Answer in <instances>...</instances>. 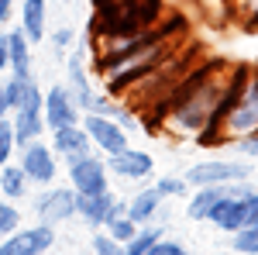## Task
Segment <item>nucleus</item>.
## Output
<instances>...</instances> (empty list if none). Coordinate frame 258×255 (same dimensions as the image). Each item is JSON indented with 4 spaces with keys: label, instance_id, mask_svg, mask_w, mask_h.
I'll list each match as a JSON object with an SVG mask.
<instances>
[{
    "label": "nucleus",
    "instance_id": "obj_1",
    "mask_svg": "<svg viewBox=\"0 0 258 255\" xmlns=\"http://www.w3.org/2000/svg\"><path fill=\"white\" fill-rule=\"evenodd\" d=\"M227 79H231V66L224 59H203L200 66H189V73L182 76L176 93L162 107L159 124L169 128V135L200 138L217 114Z\"/></svg>",
    "mask_w": 258,
    "mask_h": 255
},
{
    "label": "nucleus",
    "instance_id": "obj_2",
    "mask_svg": "<svg viewBox=\"0 0 258 255\" xmlns=\"http://www.w3.org/2000/svg\"><path fill=\"white\" fill-rule=\"evenodd\" d=\"M182 38H186V21L182 18H169L162 21V28L152 35V38L124 52V56H114V59L97 62V73L107 86L110 97H120L131 83H138L141 76H148L152 69H159L165 59H172L179 48H182Z\"/></svg>",
    "mask_w": 258,
    "mask_h": 255
},
{
    "label": "nucleus",
    "instance_id": "obj_3",
    "mask_svg": "<svg viewBox=\"0 0 258 255\" xmlns=\"http://www.w3.org/2000/svg\"><path fill=\"white\" fill-rule=\"evenodd\" d=\"M165 0H93L90 35H127L159 28Z\"/></svg>",
    "mask_w": 258,
    "mask_h": 255
},
{
    "label": "nucleus",
    "instance_id": "obj_4",
    "mask_svg": "<svg viewBox=\"0 0 258 255\" xmlns=\"http://www.w3.org/2000/svg\"><path fill=\"white\" fill-rule=\"evenodd\" d=\"M248 135H258V73L251 69L241 93L234 97V104L224 111V118L217 121V128L203 138L200 145H227V141H241Z\"/></svg>",
    "mask_w": 258,
    "mask_h": 255
},
{
    "label": "nucleus",
    "instance_id": "obj_5",
    "mask_svg": "<svg viewBox=\"0 0 258 255\" xmlns=\"http://www.w3.org/2000/svg\"><path fill=\"white\" fill-rule=\"evenodd\" d=\"M11 124H14V141L18 145H28V141L45 135V128H48L45 124V93H41V86L35 79L28 83L21 107L11 114Z\"/></svg>",
    "mask_w": 258,
    "mask_h": 255
},
{
    "label": "nucleus",
    "instance_id": "obj_6",
    "mask_svg": "<svg viewBox=\"0 0 258 255\" xmlns=\"http://www.w3.org/2000/svg\"><path fill=\"white\" fill-rule=\"evenodd\" d=\"M248 176H251L248 162H238V159H203L197 166H189L186 183H193V186H224V183H238V179H248Z\"/></svg>",
    "mask_w": 258,
    "mask_h": 255
},
{
    "label": "nucleus",
    "instance_id": "obj_7",
    "mask_svg": "<svg viewBox=\"0 0 258 255\" xmlns=\"http://www.w3.org/2000/svg\"><path fill=\"white\" fill-rule=\"evenodd\" d=\"M55 245V228L52 224H31V228H18L14 235L0 241V255H45Z\"/></svg>",
    "mask_w": 258,
    "mask_h": 255
},
{
    "label": "nucleus",
    "instance_id": "obj_8",
    "mask_svg": "<svg viewBox=\"0 0 258 255\" xmlns=\"http://www.w3.org/2000/svg\"><path fill=\"white\" fill-rule=\"evenodd\" d=\"M69 166V183L76 193H107L110 190V176H107V162L93 152L66 162Z\"/></svg>",
    "mask_w": 258,
    "mask_h": 255
},
{
    "label": "nucleus",
    "instance_id": "obj_9",
    "mask_svg": "<svg viewBox=\"0 0 258 255\" xmlns=\"http://www.w3.org/2000/svg\"><path fill=\"white\" fill-rule=\"evenodd\" d=\"M18 166L24 169V176L31 179V183H38V186L55 183V173H59L55 152H52L48 145H41L38 138L28 141V145H21V162H18Z\"/></svg>",
    "mask_w": 258,
    "mask_h": 255
},
{
    "label": "nucleus",
    "instance_id": "obj_10",
    "mask_svg": "<svg viewBox=\"0 0 258 255\" xmlns=\"http://www.w3.org/2000/svg\"><path fill=\"white\" fill-rule=\"evenodd\" d=\"M83 128L93 141V148H100L103 156H114L120 148H127V128L117 124L114 118H103V114H86Z\"/></svg>",
    "mask_w": 258,
    "mask_h": 255
},
{
    "label": "nucleus",
    "instance_id": "obj_11",
    "mask_svg": "<svg viewBox=\"0 0 258 255\" xmlns=\"http://www.w3.org/2000/svg\"><path fill=\"white\" fill-rule=\"evenodd\" d=\"M35 214L45 224H62L69 217H76V190L73 186H48L45 193L35 200Z\"/></svg>",
    "mask_w": 258,
    "mask_h": 255
},
{
    "label": "nucleus",
    "instance_id": "obj_12",
    "mask_svg": "<svg viewBox=\"0 0 258 255\" xmlns=\"http://www.w3.org/2000/svg\"><path fill=\"white\" fill-rule=\"evenodd\" d=\"M107 162V173H114V176L120 179H148L152 173H155V159L148 156V152H141V148H120V152H114V156L103 159Z\"/></svg>",
    "mask_w": 258,
    "mask_h": 255
},
{
    "label": "nucleus",
    "instance_id": "obj_13",
    "mask_svg": "<svg viewBox=\"0 0 258 255\" xmlns=\"http://www.w3.org/2000/svg\"><path fill=\"white\" fill-rule=\"evenodd\" d=\"M45 124L55 131V128H69V124H80V107L69 93V86H52L45 90Z\"/></svg>",
    "mask_w": 258,
    "mask_h": 255
},
{
    "label": "nucleus",
    "instance_id": "obj_14",
    "mask_svg": "<svg viewBox=\"0 0 258 255\" xmlns=\"http://www.w3.org/2000/svg\"><path fill=\"white\" fill-rule=\"evenodd\" d=\"M52 152L59 159H66V162H73V159L93 152V141H90L83 124H69V128H55L52 131Z\"/></svg>",
    "mask_w": 258,
    "mask_h": 255
},
{
    "label": "nucleus",
    "instance_id": "obj_15",
    "mask_svg": "<svg viewBox=\"0 0 258 255\" xmlns=\"http://www.w3.org/2000/svg\"><path fill=\"white\" fill-rule=\"evenodd\" d=\"M66 76H69V93L76 100V107L80 111H90V104H93V86H90V73H86V62H83V52H73L69 59H66Z\"/></svg>",
    "mask_w": 258,
    "mask_h": 255
},
{
    "label": "nucleus",
    "instance_id": "obj_16",
    "mask_svg": "<svg viewBox=\"0 0 258 255\" xmlns=\"http://www.w3.org/2000/svg\"><path fill=\"white\" fill-rule=\"evenodd\" d=\"M114 200L117 196L110 190L107 193H76V217H83V224H90V228H103L114 211Z\"/></svg>",
    "mask_w": 258,
    "mask_h": 255
},
{
    "label": "nucleus",
    "instance_id": "obj_17",
    "mask_svg": "<svg viewBox=\"0 0 258 255\" xmlns=\"http://www.w3.org/2000/svg\"><path fill=\"white\" fill-rule=\"evenodd\" d=\"M31 41H28V35L21 31V28H14V31H7V59H11V76L18 79H31V48H28Z\"/></svg>",
    "mask_w": 258,
    "mask_h": 255
},
{
    "label": "nucleus",
    "instance_id": "obj_18",
    "mask_svg": "<svg viewBox=\"0 0 258 255\" xmlns=\"http://www.w3.org/2000/svg\"><path fill=\"white\" fill-rule=\"evenodd\" d=\"M45 21H48V4L45 0H24L21 4V31L28 35L31 45L45 38Z\"/></svg>",
    "mask_w": 258,
    "mask_h": 255
},
{
    "label": "nucleus",
    "instance_id": "obj_19",
    "mask_svg": "<svg viewBox=\"0 0 258 255\" xmlns=\"http://www.w3.org/2000/svg\"><path fill=\"white\" fill-rule=\"evenodd\" d=\"M217 231H227V235H234V231H241L244 228V214H241V200H234V196H220L217 207L210 211V217H207Z\"/></svg>",
    "mask_w": 258,
    "mask_h": 255
},
{
    "label": "nucleus",
    "instance_id": "obj_20",
    "mask_svg": "<svg viewBox=\"0 0 258 255\" xmlns=\"http://www.w3.org/2000/svg\"><path fill=\"white\" fill-rule=\"evenodd\" d=\"M159 207H162V193L155 186H145V190H138V193L127 200V217L135 224H152L155 214H159Z\"/></svg>",
    "mask_w": 258,
    "mask_h": 255
},
{
    "label": "nucleus",
    "instance_id": "obj_21",
    "mask_svg": "<svg viewBox=\"0 0 258 255\" xmlns=\"http://www.w3.org/2000/svg\"><path fill=\"white\" fill-rule=\"evenodd\" d=\"M220 196H227V186H197L193 196H189V211L186 214L193 217V221H207Z\"/></svg>",
    "mask_w": 258,
    "mask_h": 255
},
{
    "label": "nucleus",
    "instance_id": "obj_22",
    "mask_svg": "<svg viewBox=\"0 0 258 255\" xmlns=\"http://www.w3.org/2000/svg\"><path fill=\"white\" fill-rule=\"evenodd\" d=\"M28 183H31V179L24 176L21 166H14V162L0 166V193L7 196V200H24V196H28Z\"/></svg>",
    "mask_w": 258,
    "mask_h": 255
},
{
    "label": "nucleus",
    "instance_id": "obj_23",
    "mask_svg": "<svg viewBox=\"0 0 258 255\" xmlns=\"http://www.w3.org/2000/svg\"><path fill=\"white\" fill-rule=\"evenodd\" d=\"M162 238H165V231H162L159 224H138L135 238L124 241V252H127V255H145V252H152Z\"/></svg>",
    "mask_w": 258,
    "mask_h": 255
},
{
    "label": "nucleus",
    "instance_id": "obj_24",
    "mask_svg": "<svg viewBox=\"0 0 258 255\" xmlns=\"http://www.w3.org/2000/svg\"><path fill=\"white\" fill-rule=\"evenodd\" d=\"M197 7L210 24H224V21L234 18V11H238L234 0H197Z\"/></svg>",
    "mask_w": 258,
    "mask_h": 255
},
{
    "label": "nucleus",
    "instance_id": "obj_25",
    "mask_svg": "<svg viewBox=\"0 0 258 255\" xmlns=\"http://www.w3.org/2000/svg\"><path fill=\"white\" fill-rule=\"evenodd\" d=\"M103 228H107V235L114 238V241H131V238H135V231H138V224H135V221H131L127 214L110 217V221H107Z\"/></svg>",
    "mask_w": 258,
    "mask_h": 255
},
{
    "label": "nucleus",
    "instance_id": "obj_26",
    "mask_svg": "<svg viewBox=\"0 0 258 255\" xmlns=\"http://www.w3.org/2000/svg\"><path fill=\"white\" fill-rule=\"evenodd\" d=\"M231 248H234V252H241V255H258V224H248V228L234 231Z\"/></svg>",
    "mask_w": 258,
    "mask_h": 255
},
{
    "label": "nucleus",
    "instance_id": "obj_27",
    "mask_svg": "<svg viewBox=\"0 0 258 255\" xmlns=\"http://www.w3.org/2000/svg\"><path fill=\"white\" fill-rule=\"evenodd\" d=\"M28 83L31 79H18V76H11V79H4V100H7V111L14 114L21 107V100H24V90H28Z\"/></svg>",
    "mask_w": 258,
    "mask_h": 255
},
{
    "label": "nucleus",
    "instance_id": "obj_28",
    "mask_svg": "<svg viewBox=\"0 0 258 255\" xmlns=\"http://www.w3.org/2000/svg\"><path fill=\"white\" fill-rule=\"evenodd\" d=\"M21 228V214H18V207L11 203V200H0V241L7 235H14Z\"/></svg>",
    "mask_w": 258,
    "mask_h": 255
},
{
    "label": "nucleus",
    "instance_id": "obj_29",
    "mask_svg": "<svg viewBox=\"0 0 258 255\" xmlns=\"http://www.w3.org/2000/svg\"><path fill=\"white\" fill-rule=\"evenodd\" d=\"M14 148H18V141H14V124L11 118L0 121V166H7L11 159H14Z\"/></svg>",
    "mask_w": 258,
    "mask_h": 255
},
{
    "label": "nucleus",
    "instance_id": "obj_30",
    "mask_svg": "<svg viewBox=\"0 0 258 255\" xmlns=\"http://www.w3.org/2000/svg\"><path fill=\"white\" fill-rule=\"evenodd\" d=\"M155 190L162 193V200H165V196H186L189 193V183L179 179V176H162L159 183H155Z\"/></svg>",
    "mask_w": 258,
    "mask_h": 255
},
{
    "label": "nucleus",
    "instance_id": "obj_31",
    "mask_svg": "<svg viewBox=\"0 0 258 255\" xmlns=\"http://www.w3.org/2000/svg\"><path fill=\"white\" fill-rule=\"evenodd\" d=\"M93 252L97 255H127L124 252V241H114L107 231L103 235H93Z\"/></svg>",
    "mask_w": 258,
    "mask_h": 255
},
{
    "label": "nucleus",
    "instance_id": "obj_32",
    "mask_svg": "<svg viewBox=\"0 0 258 255\" xmlns=\"http://www.w3.org/2000/svg\"><path fill=\"white\" fill-rule=\"evenodd\" d=\"M241 214H244V228L248 224H258V190L248 200H241Z\"/></svg>",
    "mask_w": 258,
    "mask_h": 255
},
{
    "label": "nucleus",
    "instance_id": "obj_33",
    "mask_svg": "<svg viewBox=\"0 0 258 255\" xmlns=\"http://www.w3.org/2000/svg\"><path fill=\"white\" fill-rule=\"evenodd\" d=\"M227 186V196H234V200H248V196L255 193V186H248V179H238V183H224Z\"/></svg>",
    "mask_w": 258,
    "mask_h": 255
},
{
    "label": "nucleus",
    "instance_id": "obj_34",
    "mask_svg": "<svg viewBox=\"0 0 258 255\" xmlns=\"http://www.w3.org/2000/svg\"><path fill=\"white\" fill-rule=\"evenodd\" d=\"M155 255H193V252H189V248H182L179 241H165V238H162L159 245H155Z\"/></svg>",
    "mask_w": 258,
    "mask_h": 255
},
{
    "label": "nucleus",
    "instance_id": "obj_35",
    "mask_svg": "<svg viewBox=\"0 0 258 255\" xmlns=\"http://www.w3.org/2000/svg\"><path fill=\"white\" fill-rule=\"evenodd\" d=\"M234 145H238V152H241V156L258 159V135H248V138H241V141H234Z\"/></svg>",
    "mask_w": 258,
    "mask_h": 255
},
{
    "label": "nucleus",
    "instance_id": "obj_36",
    "mask_svg": "<svg viewBox=\"0 0 258 255\" xmlns=\"http://www.w3.org/2000/svg\"><path fill=\"white\" fill-rule=\"evenodd\" d=\"M73 38H76V31H73V28H59V31L52 35L55 48H69V45H73Z\"/></svg>",
    "mask_w": 258,
    "mask_h": 255
},
{
    "label": "nucleus",
    "instance_id": "obj_37",
    "mask_svg": "<svg viewBox=\"0 0 258 255\" xmlns=\"http://www.w3.org/2000/svg\"><path fill=\"white\" fill-rule=\"evenodd\" d=\"M11 14H14V0H0V31H4V24L11 21Z\"/></svg>",
    "mask_w": 258,
    "mask_h": 255
},
{
    "label": "nucleus",
    "instance_id": "obj_38",
    "mask_svg": "<svg viewBox=\"0 0 258 255\" xmlns=\"http://www.w3.org/2000/svg\"><path fill=\"white\" fill-rule=\"evenodd\" d=\"M11 118V111H7V100H4V83H0V121Z\"/></svg>",
    "mask_w": 258,
    "mask_h": 255
},
{
    "label": "nucleus",
    "instance_id": "obj_39",
    "mask_svg": "<svg viewBox=\"0 0 258 255\" xmlns=\"http://www.w3.org/2000/svg\"><path fill=\"white\" fill-rule=\"evenodd\" d=\"M145 255H155V248H152V252H145Z\"/></svg>",
    "mask_w": 258,
    "mask_h": 255
}]
</instances>
